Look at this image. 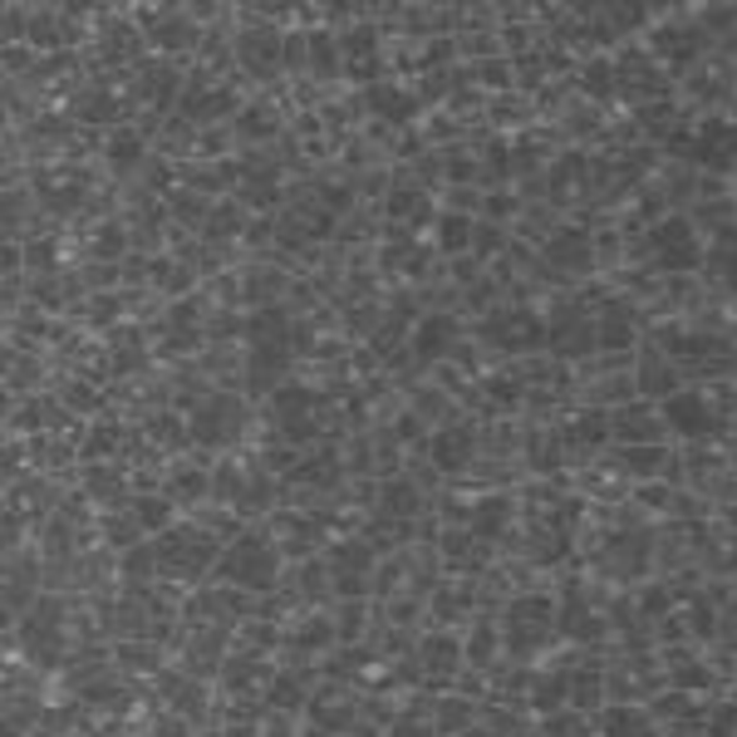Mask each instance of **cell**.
I'll use <instances>...</instances> for the list:
<instances>
[{"instance_id": "6da1fadb", "label": "cell", "mask_w": 737, "mask_h": 737, "mask_svg": "<svg viewBox=\"0 0 737 737\" xmlns=\"http://www.w3.org/2000/svg\"><path fill=\"white\" fill-rule=\"evenodd\" d=\"M226 570H231L241 585H265V580H271V556H265V546H255V540H241V546L226 556Z\"/></svg>"}, {"instance_id": "5b68a950", "label": "cell", "mask_w": 737, "mask_h": 737, "mask_svg": "<svg viewBox=\"0 0 737 737\" xmlns=\"http://www.w3.org/2000/svg\"><path fill=\"white\" fill-rule=\"evenodd\" d=\"M668 418H674L683 432L708 428V408H703V403H693V399H674V403H668Z\"/></svg>"}, {"instance_id": "3957f363", "label": "cell", "mask_w": 737, "mask_h": 737, "mask_svg": "<svg viewBox=\"0 0 737 737\" xmlns=\"http://www.w3.org/2000/svg\"><path fill=\"white\" fill-rule=\"evenodd\" d=\"M703 163H717V167H727L737 157V128H727V123H703V133H698V147H693Z\"/></svg>"}, {"instance_id": "7a4b0ae2", "label": "cell", "mask_w": 737, "mask_h": 737, "mask_svg": "<svg viewBox=\"0 0 737 737\" xmlns=\"http://www.w3.org/2000/svg\"><path fill=\"white\" fill-rule=\"evenodd\" d=\"M654 251H658V261L664 265H693V231H688L683 222H668V226H658L654 231Z\"/></svg>"}, {"instance_id": "277c9868", "label": "cell", "mask_w": 737, "mask_h": 737, "mask_svg": "<svg viewBox=\"0 0 737 737\" xmlns=\"http://www.w3.org/2000/svg\"><path fill=\"white\" fill-rule=\"evenodd\" d=\"M236 418H241V413H236V403H216L212 413H202V418H197V438H202V442L231 438V432H236Z\"/></svg>"}]
</instances>
